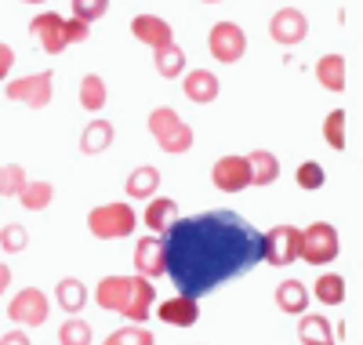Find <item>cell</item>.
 Returning <instances> with one entry per match:
<instances>
[{
	"instance_id": "6da1fadb",
	"label": "cell",
	"mask_w": 363,
	"mask_h": 345,
	"mask_svg": "<svg viewBox=\"0 0 363 345\" xmlns=\"http://www.w3.org/2000/svg\"><path fill=\"white\" fill-rule=\"evenodd\" d=\"M262 262V233L236 211L178 218L164 236V273L178 295H211Z\"/></svg>"
},
{
	"instance_id": "7a4b0ae2",
	"label": "cell",
	"mask_w": 363,
	"mask_h": 345,
	"mask_svg": "<svg viewBox=\"0 0 363 345\" xmlns=\"http://www.w3.org/2000/svg\"><path fill=\"white\" fill-rule=\"evenodd\" d=\"M149 131H153V138H157V146L164 153H189L193 138H196L193 128L171 106H160V109L149 113Z\"/></svg>"
},
{
	"instance_id": "3957f363",
	"label": "cell",
	"mask_w": 363,
	"mask_h": 345,
	"mask_svg": "<svg viewBox=\"0 0 363 345\" xmlns=\"http://www.w3.org/2000/svg\"><path fill=\"white\" fill-rule=\"evenodd\" d=\"M138 226V214L128 204H102L87 214V229L99 240H116V236H131Z\"/></svg>"
},
{
	"instance_id": "277c9868",
	"label": "cell",
	"mask_w": 363,
	"mask_h": 345,
	"mask_svg": "<svg viewBox=\"0 0 363 345\" xmlns=\"http://www.w3.org/2000/svg\"><path fill=\"white\" fill-rule=\"evenodd\" d=\"M338 251H342V240H338V229H335V226L313 222L309 229H301V251H298V258H306L309 265L335 262Z\"/></svg>"
},
{
	"instance_id": "5b68a950",
	"label": "cell",
	"mask_w": 363,
	"mask_h": 345,
	"mask_svg": "<svg viewBox=\"0 0 363 345\" xmlns=\"http://www.w3.org/2000/svg\"><path fill=\"white\" fill-rule=\"evenodd\" d=\"M298 251H301V229L298 226H272L269 233H262V258L269 265H291L298 262Z\"/></svg>"
},
{
	"instance_id": "8992f818",
	"label": "cell",
	"mask_w": 363,
	"mask_h": 345,
	"mask_svg": "<svg viewBox=\"0 0 363 345\" xmlns=\"http://www.w3.org/2000/svg\"><path fill=\"white\" fill-rule=\"evenodd\" d=\"M51 84H55V73L44 70V73H33V77H18V80H8L4 95L11 102H22L29 109H44L51 102Z\"/></svg>"
},
{
	"instance_id": "52a82bcc",
	"label": "cell",
	"mask_w": 363,
	"mask_h": 345,
	"mask_svg": "<svg viewBox=\"0 0 363 345\" xmlns=\"http://www.w3.org/2000/svg\"><path fill=\"white\" fill-rule=\"evenodd\" d=\"M207 48H211V55H215L218 62L233 66V62H240L244 51H247V33L236 22H215L211 26V37H207Z\"/></svg>"
},
{
	"instance_id": "ba28073f",
	"label": "cell",
	"mask_w": 363,
	"mask_h": 345,
	"mask_svg": "<svg viewBox=\"0 0 363 345\" xmlns=\"http://www.w3.org/2000/svg\"><path fill=\"white\" fill-rule=\"evenodd\" d=\"M48 312H51V302H48V295H44L40 288L18 291V295L11 298V305H8L11 324H22V327H40V324L48 320Z\"/></svg>"
},
{
	"instance_id": "9c48e42d",
	"label": "cell",
	"mask_w": 363,
	"mask_h": 345,
	"mask_svg": "<svg viewBox=\"0 0 363 345\" xmlns=\"http://www.w3.org/2000/svg\"><path fill=\"white\" fill-rule=\"evenodd\" d=\"M269 37L277 44H284V48H294V44H301L309 37V18L298 8H280L269 18Z\"/></svg>"
},
{
	"instance_id": "30bf717a",
	"label": "cell",
	"mask_w": 363,
	"mask_h": 345,
	"mask_svg": "<svg viewBox=\"0 0 363 345\" xmlns=\"http://www.w3.org/2000/svg\"><path fill=\"white\" fill-rule=\"evenodd\" d=\"M211 182H215V190H222V193L247 190L251 185L247 156H222V160H215V168H211Z\"/></svg>"
},
{
	"instance_id": "8fae6325",
	"label": "cell",
	"mask_w": 363,
	"mask_h": 345,
	"mask_svg": "<svg viewBox=\"0 0 363 345\" xmlns=\"http://www.w3.org/2000/svg\"><path fill=\"white\" fill-rule=\"evenodd\" d=\"M62 15H55V11H40L33 15V22H29V33H33L40 40V48L48 55H58V51H66V33H62Z\"/></svg>"
},
{
	"instance_id": "7c38bea8",
	"label": "cell",
	"mask_w": 363,
	"mask_h": 345,
	"mask_svg": "<svg viewBox=\"0 0 363 345\" xmlns=\"http://www.w3.org/2000/svg\"><path fill=\"white\" fill-rule=\"evenodd\" d=\"M131 33L142 40V44H149L153 51H160V48H167V44H174V29L160 18V15H135V22H131Z\"/></svg>"
},
{
	"instance_id": "4fadbf2b",
	"label": "cell",
	"mask_w": 363,
	"mask_h": 345,
	"mask_svg": "<svg viewBox=\"0 0 363 345\" xmlns=\"http://www.w3.org/2000/svg\"><path fill=\"white\" fill-rule=\"evenodd\" d=\"M135 269L145 280L164 276V236H142L135 247Z\"/></svg>"
},
{
	"instance_id": "5bb4252c",
	"label": "cell",
	"mask_w": 363,
	"mask_h": 345,
	"mask_svg": "<svg viewBox=\"0 0 363 345\" xmlns=\"http://www.w3.org/2000/svg\"><path fill=\"white\" fill-rule=\"evenodd\" d=\"M153 280H145V276H131V298H128V305L120 309L124 312V320H131V324H145L149 320V312H153Z\"/></svg>"
},
{
	"instance_id": "9a60e30c",
	"label": "cell",
	"mask_w": 363,
	"mask_h": 345,
	"mask_svg": "<svg viewBox=\"0 0 363 345\" xmlns=\"http://www.w3.org/2000/svg\"><path fill=\"white\" fill-rule=\"evenodd\" d=\"M157 317H160L164 324H171V327H193V324L200 320V302L189 298V295H174V298L160 302Z\"/></svg>"
},
{
	"instance_id": "2e32d148",
	"label": "cell",
	"mask_w": 363,
	"mask_h": 345,
	"mask_svg": "<svg viewBox=\"0 0 363 345\" xmlns=\"http://www.w3.org/2000/svg\"><path fill=\"white\" fill-rule=\"evenodd\" d=\"M131 298V276H106L99 280L95 288V305L99 309H109V312H120Z\"/></svg>"
},
{
	"instance_id": "e0dca14e",
	"label": "cell",
	"mask_w": 363,
	"mask_h": 345,
	"mask_svg": "<svg viewBox=\"0 0 363 345\" xmlns=\"http://www.w3.org/2000/svg\"><path fill=\"white\" fill-rule=\"evenodd\" d=\"M145 226L153 236H167L178 222V204L167 200V197H149V207H145Z\"/></svg>"
},
{
	"instance_id": "ac0fdd59",
	"label": "cell",
	"mask_w": 363,
	"mask_h": 345,
	"mask_svg": "<svg viewBox=\"0 0 363 345\" xmlns=\"http://www.w3.org/2000/svg\"><path fill=\"white\" fill-rule=\"evenodd\" d=\"M218 77L211 73V70H189L186 73V84H182V91H186V99L196 102V106H207V102H215L218 99Z\"/></svg>"
},
{
	"instance_id": "d6986e66",
	"label": "cell",
	"mask_w": 363,
	"mask_h": 345,
	"mask_svg": "<svg viewBox=\"0 0 363 345\" xmlns=\"http://www.w3.org/2000/svg\"><path fill=\"white\" fill-rule=\"evenodd\" d=\"M298 341L301 345H335L338 334H335V327H330L327 317L309 312V317H301V324H298Z\"/></svg>"
},
{
	"instance_id": "ffe728a7",
	"label": "cell",
	"mask_w": 363,
	"mask_h": 345,
	"mask_svg": "<svg viewBox=\"0 0 363 345\" xmlns=\"http://www.w3.org/2000/svg\"><path fill=\"white\" fill-rule=\"evenodd\" d=\"M124 190H128L131 200H149V197H157V190H160V171H157L153 164L135 168V171L128 175V182H124Z\"/></svg>"
},
{
	"instance_id": "44dd1931",
	"label": "cell",
	"mask_w": 363,
	"mask_h": 345,
	"mask_svg": "<svg viewBox=\"0 0 363 345\" xmlns=\"http://www.w3.org/2000/svg\"><path fill=\"white\" fill-rule=\"evenodd\" d=\"M113 124L109 120H91L87 128L80 131V153L84 156H99V153H106L109 146H113Z\"/></svg>"
},
{
	"instance_id": "7402d4cb",
	"label": "cell",
	"mask_w": 363,
	"mask_h": 345,
	"mask_svg": "<svg viewBox=\"0 0 363 345\" xmlns=\"http://www.w3.org/2000/svg\"><path fill=\"white\" fill-rule=\"evenodd\" d=\"M15 197H18V204H22L26 211H44V207H51V200H55V185L44 182V178H26V185H22Z\"/></svg>"
},
{
	"instance_id": "603a6c76",
	"label": "cell",
	"mask_w": 363,
	"mask_h": 345,
	"mask_svg": "<svg viewBox=\"0 0 363 345\" xmlns=\"http://www.w3.org/2000/svg\"><path fill=\"white\" fill-rule=\"evenodd\" d=\"M316 80H320V87L342 95V91H345V58L342 55H323L316 62Z\"/></svg>"
},
{
	"instance_id": "cb8c5ba5",
	"label": "cell",
	"mask_w": 363,
	"mask_h": 345,
	"mask_svg": "<svg viewBox=\"0 0 363 345\" xmlns=\"http://www.w3.org/2000/svg\"><path fill=\"white\" fill-rule=\"evenodd\" d=\"M55 298L58 305H62V312H69V317H77V312L87 305V288H84V280L77 276H66V280H58V288H55Z\"/></svg>"
},
{
	"instance_id": "d4e9b609",
	"label": "cell",
	"mask_w": 363,
	"mask_h": 345,
	"mask_svg": "<svg viewBox=\"0 0 363 345\" xmlns=\"http://www.w3.org/2000/svg\"><path fill=\"white\" fill-rule=\"evenodd\" d=\"M247 168H251V185H272L280 178V160L269 149H255L247 156Z\"/></svg>"
},
{
	"instance_id": "484cf974",
	"label": "cell",
	"mask_w": 363,
	"mask_h": 345,
	"mask_svg": "<svg viewBox=\"0 0 363 345\" xmlns=\"http://www.w3.org/2000/svg\"><path fill=\"white\" fill-rule=\"evenodd\" d=\"M277 305H280V312H291V317L306 312V305H309L306 284H301V280H284V284L277 288Z\"/></svg>"
},
{
	"instance_id": "4316f807",
	"label": "cell",
	"mask_w": 363,
	"mask_h": 345,
	"mask_svg": "<svg viewBox=\"0 0 363 345\" xmlns=\"http://www.w3.org/2000/svg\"><path fill=\"white\" fill-rule=\"evenodd\" d=\"M153 66L164 80H174V77H182V70H186V51H182L178 44H167V48L153 51Z\"/></svg>"
},
{
	"instance_id": "83f0119b",
	"label": "cell",
	"mask_w": 363,
	"mask_h": 345,
	"mask_svg": "<svg viewBox=\"0 0 363 345\" xmlns=\"http://www.w3.org/2000/svg\"><path fill=\"white\" fill-rule=\"evenodd\" d=\"M80 106L87 113H102V106H106V80L99 73H87L80 80Z\"/></svg>"
},
{
	"instance_id": "f1b7e54d",
	"label": "cell",
	"mask_w": 363,
	"mask_h": 345,
	"mask_svg": "<svg viewBox=\"0 0 363 345\" xmlns=\"http://www.w3.org/2000/svg\"><path fill=\"white\" fill-rule=\"evenodd\" d=\"M316 298L323 302V305H342L345 302V280L338 276V273H323L320 280H316Z\"/></svg>"
},
{
	"instance_id": "f546056e",
	"label": "cell",
	"mask_w": 363,
	"mask_h": 345,
	"mask_svg": "<svg viewBox=\"0 0 363 345\" xmlns=\"http://www.w3.org/2000/svg\"><path fill=\"white\" fill-rule=\"evenodd\" d=\"M345 124H349V120H345V109H330L327 120H323V138H327L330 149H338V153H342L345 142H349V138H345Z\"/></svg>"
},
{
	"instance_id": "4dcf8cb0",
	"label": "cell",
	"mask_w": 363,
	"mask_h": 345,
	"mask_svg": "<svg viewBox=\"0 0 363 345\" xmlns=\"http://www.w3.org/2000/svg\"><path fill=\"white\" fill-rule=\"evenodd\" d=\"M58 345H91V324L80 317H69L58 327Z\"/></svg>"
},
{
	"instance_id": "1f68e13d",
	"label": "cell",
	"mask_w": 363,
	"mask_h": 345,
	"mask_svg": "<svg viewBox=\"0 0 363 345\" xmlns=\"http://www.w3.org/2000/svg\"><path fill=\"white\" fill-rule=\"evenodd\" d=\"M102 345H157V338H153V331H145V327H138V324H131V327H120V331H113Z\"/></svg>"
},
{
	"instance_id": "d6a6232c",
	"label": "cell",
	"mask_w": 363,
	"mask_h": 345,
	"mask_svg": "<svg viewBox=\"0 0 363 345\" xmlns=\"http://www.w3.org/2000/svg\"><path fill=\"white\" fill-rule=\"evenodd\" d=\"M294 182H298V190L316 193V190H323L327 175H323V168H320L316 160H306V164H298V171H294Z\"/></svg>"
},
{
	"instance_id": "836d02e7",
	"label": "cell",
	"mask_w": 363,
	"mask_h": 345,
	"mask_svg": "<svg viewBox=\"0 0 363 345\" xmlns=\"http://www.w3.org/2000/svg\"><path fill=\"white\" fill-rule=\"evenodd\" d=\"M0 247H4L8 255H18V251H26V247H29V233H26V226L8 222L4 229H0Z\"/></svg>"
},
{
	"instance_id": "e575fe53",
	"label": "cell",
	"mask_w": 363,
	"mask_h": 345,
	"mask_svg": "<svg viewBox=\"0 0 363 345\" xmlns=\"http://www.w3.org/2000/svg\"><path fill=\"white\" fill-rule=\"evenodd\" d=\"M22 185H26V171L18 164H0V200L15 197Z\"/></svg>"
},
{
	"instance_id": "d590c367",
	"label": "cell",
	"mask_w": 363,
	"mask_h": 345,
	"mask_svg": "<svg viewBox=\"0 0 363 345\" xmlns=\"http://www.w3.org/2000/svg\"><path fill=\"white\" fill-rule=\"evenodd\" d=\"M109 11V0H73V18H80V22H99L102 15Z\"/></svg>"
},
{
	"instance_id": "8d00e7d4",
	"label": "cell",
	"mask_w": 363,
	"mask_h": 345,
	"mask_svg": "<svg viewBox=\"0 0 363 345\" xmlns=\"http://www.w3.org/2000/svg\"><path fill=\"white\" fill-rule=\"evenodd\" d=\"M62 33H66V48H69V44H84V40L91 37V26L80 22V18H66V22H62Z\"/></svg>"
},
{
	"instance_id": "74e56055",
	"label": "cell",
	"mask_w": 363,
	"mask_h": 345,
	"mask_svg": "<svg viewBox=\"0 0 363 345\" xmlns=\"http://www.w3.org/2000/svg\"><path fill=\"white\" fill-rule=\"evenodd\" d=\"M11 66H15V51H11L8 44H0V80H8Z\"/></svg>"
},
{
	"instance_id": "f35d334b",
	"label": "cell",
	"mask_w": 363,
	"mask_h": 345,
	"mask_svg": "<svg viewBox=\"0 0 363 345\" xmlns=\"http://www.w3.org/2000/svg\"><path fill=\"white\" fill-rule=\"evenodd\" d=\"M0 345H33V341H29L26 331H8L4 338H0Z\"/></svg>"
},
{
	"instance_id": "ab89813d",
	"label": "cell",
	"mask_w": 363,
	"mask_h": 345,
	"mask_svg": "<svg viewBox=\"0 0 363 345\" xmlns=\"http://www.w3.org/2000/svg\"><path fill=\"white\" fill-rule=\"evenodd\" d=\"M8 284H11V269H8V265H0V295L8 291Z\"/></svg>"
},
{
	"instance_id": "60d3db41",
	"label": "cell",
	"mask_w": 363,
	"mask_h": 345,
	"mask_svg": "<svg viewBox=\"0 0 363 345\" xmlns=\"http://www.w3.org/2000/svg\"><path fill=\"white\" fill-rule=\"evenodd\" d=\"M22 4H44V0H22Z\"/></svg>"
},
{
	"instance_id": "b9f144b4",
	"label": "cell",
	"mask_w": 363,
	"mask_h": 345,
	"mask_svg": "<svg viewBox=\"0 0 363 345\" xmlns=\"http://www.w3.org/2000/svg\"><path fill=\"white\" fill-rule=\"evenodd\" d=\"M203 4H218V0H203Z\"/></svg>"
}]
</instances>
